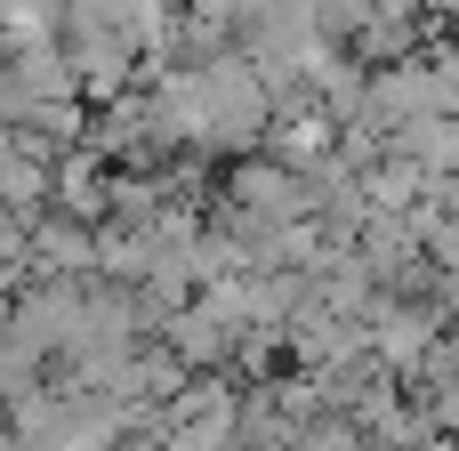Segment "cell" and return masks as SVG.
Instances as JSON below:
<instances>
[{
	"label": "cell",
	"mask_w": 459,
	"mask_h": 451,
	"mask_svg": "<svg viewBox=\"0 0 459 451\" xmlns=\"http://www.w3.org/2000/svg\"><path fill=\"white\" fill-rule=\"evenodd\" d=\"M105 161L89 153V145H65L56 161H48V210H65V218H81V226H97L105 218Z\"/></svg>",
	"instance_id": "6da1fadb"
},
{
	"label": "cell",
	"mask_w": 459,
	"mask_h": 451,
	"mask_svg": "<svg viewBox=\"0 0 459 451\" xmlns=\"http://www.w3.org/2000/svg\"><path fill=\"white\" fill-rule=\"evenodd\" d=\"M153 347H169L186 371H226V355H234V331L226 323H210L194 299L178 307V315H161V331H153Z\"/></svg>",
	"instance_id": "7a4b0ae2"
},
{
	"label": "cell",
	"mask_w": 459,
	"mask_h": 451,
	"mask_svg": "<svg viewBox=\"0 0 459 451\" xmlns=\"http://www.w3.org/2000/svg\"><path fill=\"white\" fill-rule=\"evenodd\" d=\"M0 323H8V282H0Z\"/></svg>",
	"instance_id": "5b68a950"
},
{
	"label": "cell",
	"mask_w": 459,
	"mask_h": 451,
	"mask_svg": "<svg viewBox=\"0 0 459 451\" xmlns=\"http://www.w3.org/2000/svg\"><path fill=\"white\" fill-rule=\"evenodd\" d=\"M387 145H395L403 161H420L428 178H452V169H459V129H452V113H420V121H395V129H387Z\"/></svg>",
	"instance_id": "3957f363"
},
{
	"label": "cell",
	"mask_w": 459,
	"mask_h": 451,
	"mask_svg": "<svg viewBox=\"0 0 459 451\" xmlns=\"http://www.w3.org/2000/svg\"><path fill=\"white\" fill-rule=\"evenodd\" d=\"M40 379H48V355H32L24 339H8V331H0V403H8V395H24V387H40Z\"/></svg>",
	"instance_id": "277c9868"
}]
</instances>
